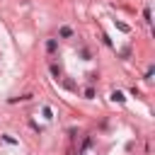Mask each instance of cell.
I'll return each mask as SVG.
<instances>
[{"label":"cell","instance_id":"1","mask_svg":"<svg viewBox=\"0 0 155 155\" xmlns=\"http://www.w3.org/2000/svg\"><path fill=\"white\" fill-rule=\"evenodd\" d=\"M111 99H114V102H124L126 97H124V92H119V90H114V92H111Z\"/></svg>","mask_w":155,"mask_h":155},{"label":"cell","instance_id":"2","mask_svg":"<svg viewBox=\"0 0 155 155\" xmlns=\"http://www.w3.org/2000/svg\"><path fill=\"white\" fill-rule=\"evenodd\" d=\"M70 34H73V29H70V27H63V29H61V36H63V39H68Z\"/></svg>","mask_w":155,"mask_h":155},{"label":"cell","instance_id":"3","mask_svg":"<svg viewBox=\"0 0 155 155\" xmlns=\"http://www.w3.org/2000/svg\"><path fill=\"white\" fill-rule=\"evenodd\" d=\"M46 48H48V51H56V48H58V44H56V39H51V41H46Z\"/></svg>","mask_w":155,"mask_h":155},{"label":"cell","instance_id":"4","mask_svg":"<svg viewBox=\"0 0 155 155\" xmlns=\"http://www.w3.org/2000/svg\"><path fill=\"white\" fill-rule=\"evenodd\" d=\"M143 17H145V22H148V24H150V22H153V19H150V17H153V15H150V10H148V7H145V12H143Z\"/></svg>","mask_w":155,"mask_h":155},{"label":"cell","instance_id":"5","mask_svg":"<svg viewBox=\"0 0 155 155\" xmlns=\"http://www.w3.org/2000/svg\"><path fill=\"white\" fill-rule=\"evenodd\" d=\"M51 73H53L56 78H61V68H58V65H51Z\"/></svg>","mask_w":155,"mask_h":155},{"label":"cell","instance_id":"6","mask_svg":"<svg viewBox=\"0 0 155 155\" xmlns=\"http://www.w3.org/2000/svg\"><path fill=\"white\" fill-rule=\"evenodd\" d=\"M85 97H90V99H92V97H94V90H92V87H87V90H85Z\"/></svg>","mask_w":155,"mask_h":155}]
</instances>
